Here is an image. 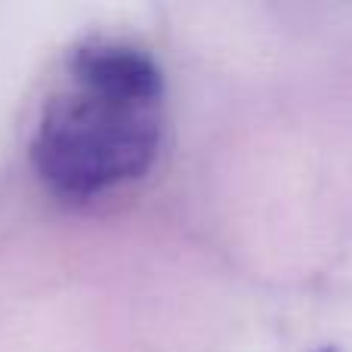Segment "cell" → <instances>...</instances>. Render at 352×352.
<instances>
[{
  "label": "cell",
  "mask_w": 352,
  "mask_h": 352,
  "mask_svg": "<svg viewBox=\"0 0 352 352\" xmlns=\"http://www.w3.org/2000/svg\"><path fill=\"white\" fill-rule=\"evenodd\" d=\"M164 136V74L140 47L90 41L74 50L31 140V164L50 192L99 198L140 179Z\"/></svg>",
  "instance_id": "obj_1"
}]
</instances>
